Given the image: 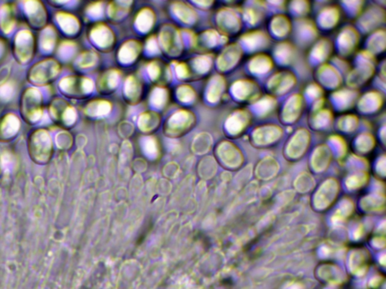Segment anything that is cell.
Here are the masks:
<instances>
[{"label": "cell", "instance_id": "1", "mask_svg": "<svg viewBox=\"0 0 386 289\" xmlns=\"http://www.w3.org/2000/svg\"><path fill=\"white\" fill-rule=\"evenodd\" d=\"M22 114L26 122H34L41 115L42 100L40 93L30 89L24 94L22 99Z\"/></svg>", "mask_w": 386, "mask_h": 289}, {"label": "cell", "instance_id": "2", "mask_svg": "<svg viewBox=\"0 0 386 289\" xmlns=\"http://www.w3.org/2000/svg\"><path fill=\"white\" fill-rule=\"evenodd\" d=\"M62 87L68 94L82 96L92 92L93 83L92 80L82 77H68L62 81Z\"/></svg>", "mask_w": 386, "mask_h": 289}, {"label": "cell", "instance_id": "3", "mask_svg": "<svg viewBox=\"0 0 386 289\" xmlns=\"http://www.w3.org/2000/svg\"><path fill=\"white\" fill-rule=\"evenodd\" d=\"M52 113L54 120L60 124L70 125L75 121L76 112L66 102L59 100L54 101L51 107Z\"/></svg>", "mask_w": 386, "mask_h": 289}, {"label": "cell", "instance_id": "4", "mask_svg": "<svg viewBox=\"0 0 386 289\" xmlns=\"http://www.w3.org/2000/svg\"><path fill=\"white\" fill-rule=\"evenodd\" d=\"M195 121V118L192 114L186 111H180L174 114L168 122L167 127L174 133L185 131L188 127L192 125Z\"/></svg>", "mask_w": 386, "mask_h": 289}, {"label": "cell", "instance_id": "5", "mask_svg": "<svg viewBox=\"0 0 386 289\" xmlns=\"http://www.w3.org/2000/svg\"><path fill=\"white\" fill-rule=\"evenodd\" d=\"M92 38L96 44L100 47H106L110 45L114 41L112 32L104 25H98L92 31Z\"/></svg>", "mask_w": 386, "mask_h": 289}, {"label": "cell", "instance_id": "6", "mask_svg": "<svg viewBox=\"0 0 386 289\" xmlns=\"http://www.w3.org/2000/svg\"><path fill=\"white\" fill-rule=\"evenodd\" d=\"M282 130L277 126H264L255 131L254 136L259 142H272L280 136Z\"/></svg>", "mask_w": 386, "mask_h": 289}, {"label": "cell", "instance_id": "7", "mask_svg": "<svg viewBox=\"0 0 386 289\" xmlns=\"http://www.w3.org/2000/svg\"><path fill=\"white\" fill-rule=\"evenodd\" d=\"M140 50V45L136 41L126 42L122 47L120 52V58L124 63L133 61L138 57Z\"/></svg>", "mask_w": 386, "mask_h": 289}, {"label": "cell", "instance_id": "8", "mask_svg": "<svg viewBox=\"0 0 386 289\" xmlns=\"http://www.w3.org/2000/svg\"><path fill=\"white\" fill-rule=\"evenodd\" d=\"M160 118L156 113L154 112H146L142 114L139 119L138 125L141 130L144 131H150L154 130L160 124Z\"/></svg>", "mask_w": 386, "mask_h": 289}, {"label": "cell", "instance_id": "9", "mask_svg": "<svg viewBox=\"0 0 386 289\" xmlns=\"http://www.w3.org/2000/svg\"><path fill=\"white\" fill-rule=\"evenodd\" d=\"M111 105L109 102L99 100L90 103L86 108L87 114L92 116H103L109 113Z\"/></svg>", "mask_w": 386, "mask_h": 289}, {"label": "cell", "instance_id": "10", "mask_svg": "<svg viewBox=\"0 0 386 289\" xmlns=\"http://www.w3.org/2000/svg\"><path fill=\"white\" fill-rule=\"evenodd\" d=\"M178 36H179L178 35V32L174 29H172H172L163 31L161 38L164 49L172 51V48H174V51L175 50H179L180 41Z\"/></svg>", "mask_w": 386, "mask_h": 289}, {"label": "cell", "instance_id": "11", "mask_svg": "<svg viewBox=\"0 0 386 289\" xmlns=\"http://www.w3.org/2000/svg\"><path fill=\"white\" fill-rule=\"evenodd\" d=\"M154 21V15L152 11L149 9H144L140 12L136 17V24L138 29L142 32H146L152 27Z\"/></svg>", "mask_w": 386, "mask_h": 289}, {"label": "cell", "instance_id": "12", "mask_svg": "<svg viewBox=\"0 0 386 289\" xmlns=\"http://www.w3.org/2000/svg\"><path fill=\"white\" fill-rule=\"evenodd\" d=\"M141 86L139 81L134 77L128 78L124 87L126 96L130 100H136L140 94Z\"/></svg>", "mask_w": 386, "mask_h": 289}, {"label": "cell", "instance_id": "13", "mask_svg": "<svg viewBox=\"0 0 386 289\" xmlns=\"http://www.w3.org/2000/svg\"><path fill=\"white\" fill-rule=\"evenodd\" d=\"M244 115L246 114L242 113V112L236 113L228 118L226 126L230 130L237 131L238 130H242L244 127V124H246V121H247V118Z\"/></svg>", "mask_w": 386, "mask_h": 289}, {"label": "cell", "instance_id": "14", "mask_svg": "<svg viewBox=\"0 0 386 289\" xmlns=\"http://www.w3.org/2000/svg\"><path fill=\"white\" fill-rule=\"evenodd\" d=\"M174 11L178 17H179L180 20L186 22V23H191L196 17L194 11L191 8L184 5L178 4V5H175Z\"/></svg>", "mask_w": 386, "mask_h": 289}, {"label": "cell", "instance_id": "15", "mask_svg": "<svg viewBox=\"0 0 386 289\" xmlns=\"http://www.w3.org/2000/svg\"><path fill=\"white\" fill-rule=\"evenodd\" d=\"M178 97L184 103H188L195 97V93L188 86H181L178 90Z\"/></svg>", "mask_w": 386, "mask_h": 289}, {"label": "cell", "instance_id": "16", "mask_svg": "<svg viewBox=\"0 0 386 289\" xmlns=\"http://www.w3.org/2000/svg\"><path fill=\"white\" fill-rule=\"evenodd\" d=\"M118 78L120 77H118V72L112 71L104 75L100 84L106 87V88H114L118 83Z\"/></svg>", "mask_w": 386, "mask_h": 289}, {"label": "cell", "instance_id": "17", "mask_svg": "<svg viewBox=\"0 0 386 289\" xmlns=\"http://www.w3.org/2000/svg\"><path fill=\"white\" fill-rule=\"evenodd\" d=\"M167 100V93L166 90L158 89L154 92V95L152 96V102L154 106L156 107H161L162 106L166 103Z\"/></svg>", "mask_w": 386, "mask_h": 289}, {"label": "cell", "instance_id": "18", "mask_svg": "<svg viewBox=\"0 0 386 289\" xmlns=\"http://www.w3.org/2000/svg\"><path fill=\"white\" fill-rule=\"evenodd\" d=\"M221 90V84H220V81L218 80H216L212 83V85L209 87L208 97L210 101H215L218 98L220 93L221 92V90Z\"/></svg>", "mask_w": 386, "mask_h": 289}]
</instances>
